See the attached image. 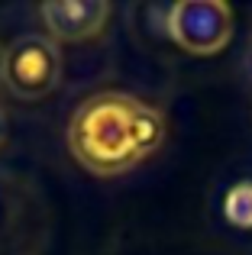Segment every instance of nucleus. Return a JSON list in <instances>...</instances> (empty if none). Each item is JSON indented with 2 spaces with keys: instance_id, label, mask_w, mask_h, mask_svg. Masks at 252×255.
Returning <instances> with one entry per match:
<instances>
[{
  "instance_id": "f257e3e1",
  "label": "nucleus",
  "mask_w": 252,
  "mask_h": 255,
  "mask_svg": "<svg viewBox=\"0 0 252 255\" xmlns=\"http://www.w3.org/2000/svg\"><path fill=\"white\" fill-rule=\"evenodd\" d=\"M165 132L168 120L155 104L123 91H101L78 104L65 139L84 171L97 178H117L158 152Z\"/></svg>"
},
{
  "instance_id": "f03ea898",
  "label": "nucleus",
  "mask_w": 252,
  "mask_h": 255,
  "mask_svg": "<svg viewBox=\"0 0 252 255\" xmlns=\"http://www.w3.org/2000/svg\"><path fill=\"white\" fill-rule=\"evenodd\" d=\"M62 81V52L45 36H19L3 49V84L19 100H42Z\"/></svg>"
},
{
  "instance_id": "7ed1b4c3",
  "label": "nucleus",
  "mask_w": 252,
  "mask_h": 255,
  "mask_svg": "<svg viewBox=\"0 0 252 255\" xmlns=\"http://www.w3.org/2000/svg\"><path fill=\"white\" fill-rule=\"evenodd\" d=\"M165 26L188 55H217L233 39V10L220 0H184L168 6Z\"/></svg>"
},
{
  "instance_id": "20e7f679",
  "label": "nucleus",
  "mask_w": 252,
  "mask_h": 255,
  "mask_svg": "<svg viewBox=\"0 0 252 255\" xmlns=\"http://www.w3.org/2000/svg\"><path fill=\"white\" fill-rule=\"evenodd\" d=\"M39 19L58 42H84L107 26L110 3L104 0H49L39 6Z\"/></svg>"
},
{
  "instance_id": "39448f33",
  "label": "nucleus",
  "mask_w": 252,
  "mask_h": 255,
  "mask_svg": "<svg viewBox=\"0 0 252 255\" xmlns=\"http://www.w3.org/2000/svg\"><path fill=\"white\" fill-rule=\"evenodd\" d=\"M227 220L236 226H252V184H236L227 194Z\"/></svg>"
},
{
  "instance_id": "423d86ee",
  "label": "nucleus",
  "mask_w": 252,
  "mask_h": 255,
  "mask_svg": "<svg viewBox=\"0 0 252 255\" xmlns=\"http://www.w3.org/2000/svg\"><path fill=\"white\" fill-rule=\"evenodd\" d=\"M3 136H6V117H3V110H0V142H3Z\"/></svg>"
},
{
  "instance_id": "0eeeda50",
  "label": "nucleus",
  "mask_w": 252,
  "mask_h": 255,
  "mask_svg": "<svg viewBox=\"0 0 252 255\" xmlns=\"http://www.w3.org/2000/svg\"><path fill=\"white\" fill-rule=\"evenodd\" d=\"M0 84H3V45H0Z\"/></svg>"
}]
</instances>
